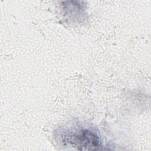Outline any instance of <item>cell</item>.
<instances>
[{"label": "cell", "mask_w": 151, "mask_h": 151, "mask_svg": "<svg viewBox=\"0 0 151 151\" xmlns=\"http://www.w3.org/2000/svg\"><path fill=\"white\" fill-rule=\"evenodd\" d=\"M61 141L68 146L81 150L100 149L101 143L99 136L93 131L84 128H73L61 133Z\"/></svg>", "instance_id": "cell-1"}]
</instances>
